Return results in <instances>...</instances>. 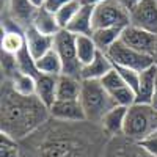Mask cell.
I'll return each instance as SVG.
<instances>
[{"label":"cell","mask_w":157,"mask_h":157,"mask_svg":"<svg viewBox=\"0 0 157 157\" xmlns=\"http://www.w3.org/2000/svg\"><path fill=\"white\" fill-rule=\"evenodd\" d=\"M109 140L101 124L50 118L19 145L21 157H102Z\"/></svg>","instance_id":"cell-1"},{"label":"cell","mask_w":157,"mask_h":157,"mask_svg":"<svg viewBox=\"0 0 157 157\" xmlns=\"http://www.w3.org/2000/svg\"><path fill=\"white\" fill-rule=\"evenodd\" d=\"M49 120V109L36 96L19 94L8 80L2 78L0 132L22 141L44 126Z\"/></svg>","instance_id":"cell-2"},{"label":"cell","mask_w":157,"mask_h":157,"mask_svg":"<svg viewBox=\"0 0 157 157\" xmlns=\"http://www.w3.org/2000/svg\"><path fill=\"white\" fill-rule=\"evenodd\" d=\"M78 101L85 110L86 121L94 124H101L104 116L116 107L112 94L104 88L101 80H82V91Z\"/></svg>","instance_id":"cell-3"},{"label":"cell","mask_w":157,"mask_h":157,"mask_svg":"<svg viewBox=\"0 0 157 157\" xmlns=\"http://www.w3.org/2000/svg\"><path fill=\"white\" fill-rule=\"evenodd\" d=\"M36 10L30 0H5L2 11V32H22L25 33L33 25Z\"/></svg>","instance_id":"cell-4"},{"label":"cell","mask_w":157,"mask_h":157,"mask_svg":"<svg viewBox=\"0 0 157 157\" xmlns=\"http://www.w3.org/2000/svg\"><path fill=\"white\" fill-rule=\"evenodd\" d=\"M152 118H154V109L151 105L134 104L132 107L127 109L123 135L132 141H140L141 138L154 132Z\"/></svg>","instance_id":"cell-5"},{"label":"cell","mask_w":157,"mask_h":157,"mask_svg":"<svg viewBox=\"0 0 157 157\" xmlns=\"http://www.w3.org/2000/svg\"><path fill=\"white\" fill-rule=\"evenodd\" d=\"M54 49L61 60L63 74L82 78V64L77 57L75 35L68 30H60L54 36Z\"/></svg>","instance_id":"cell-6"},{"label":"cell","mask_w":157,"mask_h":157,"mask_svg":"<svg viewBox=\"0 0 157 157\" xmlns=\"http://www.w3.org/2000/svg\"><path fill=\"white\" fill-rule=\"evenodd\" d=\"M130 25V13L118 2V0H105L104 3L94 8L93 29H126Z\"/></svg>","instance_id":"cell-7"},{"label":"cell","mask_w":157,"mask_h":157,"mask_svg":"<svg viewBox=\"0 0 157 157\" xmlns=\"http://www.w3.org/2000/svg\"><path fill=\"white\" fill-rule=\"evenodd\" d=\"M105 55L110 58V61L115 64V66L134 69V71H138V72L148 69L149 66L154 64L152 57L140 54V52L127 47L124 43L120 41V39L105 52Z\"/></svg>","instance_id":"cell-8"},{"label":"cell","mask_w":157,"mask_h":157,"mask_svg":"<svg viewBox=\"0 0 157 157\" xmlns=\"http://www.w3.org/2000/svg\"><path fill=\"white\" fill-rule=\"evenodd\" d=\"M120 41L124 43L127 47L149 57H154L157 50V35L134 27V25H127L123 30Z\"/></svg>","instance_id":"cell-9"},{"label":"cell","mask_w":157,"mask_h":157,"mask_svg":"<svg viewBox=\"0 0 157 157\" xmlns=\"http://www.w3.org/2000/svg\"><path fill=\"white\" fill-rule=\"evenodd\" d=\"M130 25L157 35V0H143L130 11Z\"/></svg>","instance_id":"cell-10"},{"label":"cell","mask_w":157,"mask_h":157,"mask_svg":"<svg viewBox=\"0 0 157 157\" xmlns=\"http://www.w3.org/2000/svg\"><path fill=\"white\" fill-rule=\"evenodd\" d=\"M102 157H154L146 152L137 141L126 138L124 135L109 140Z\"/></svg>","instance_id":"cell-11"},{"label":"cell","mask_w":157,"mask_h":157,"mask_svg":"<svg viewBox=\"0 0 157 157\" xmlns=\"http://www.w3.org/2000/svg\"><path fill=\"white\" fill-rule=\"evenodd\" d=\"M50 118L60 121H69V123H80L86 121V115L78 99L72 101H55V104L49 109Z\"/></svg>","instance_id":"cell-12"},{"label":"cell","mask_w":157,"mask_h":157,"mask_svg":"<svg viewBox=\"0 0 157 157\" xmlns=\"http://www.w3.org/2000/svg\"><path fill=\"white\" fill-rule=\"evenodd\" d=\"M25 44L35 60H39L49 50L54 49V36L38 32L33 25L25 30Z\"/></svg>","instance_id":"cell-13"},{"label":"cell","mask_w":157,"mask_h":157,"mask_svg":"<svg viewBox=\"0 0 157 157\" xmlns=\"http://www.w3.org/2000/svg\"><path fill=\"white\" fill-rule=\"evenodd\" d=\"M155 75H157L155 64H152L148 69L140 72V82L135 91V94H137L135 104H146V105L151 104V99L155 93Z\"/></svg>","instance_id":"cell-14"},{"label":"cell","mask_w":157,"mask_h":157,"mask_svg":"<svg viewBox=\"0 0 157 157\" xmlns=\"http://www.w3.org/2000/svg\"><path fill=\"white\" fill-rule=\"evenodd\" d=\"M126 115H127V107L116 105L115 109H112L105 116H104V120L101 121V127L104 129V132H105L110 138L123 135Z\"/></svg>","instance_id":"cell-15"},{"label":"cell","mask_w":157,"mask_h":157,"mask_svg":"<svg viewBox=\"0 0 157 157\" xmlns=\"http://www.w3.org/2000/svg\"><path fill=\"white\" fill-rule=\"evenodd\" d=\"M113 68H115V64L110 61V58L104 52L99 50L94 60L82 68V80H101Z\"/></svg>","instance_id":"cell-16"},{"label":"cell","mask_w":157,"mask_h":157,"mask_svg":"<svg viewBox=\"0 0 157 157\" xmlns=\"http://www.w3.org/2000/svg\"><path fill=\"white\" fill-rule=\"evenodd\" d=\"M93 16H94V6L82 5V8L78 10V13L71 21V24L68 25L66 30L74 33L75 36H78V35L91 36L93 32H94V29H93Z\"/></svg>","instance_id":"cell-17"},{"label":"cell","mask_w":157,"mask_h":157,"mask_svg":"<svg viewBox=\"0 0 157 157\" xmlns=\"http://www.w3.org/2000/svg\"><path fill=\"white\" fill-rule=\"evenodd\" d=\"M57 80L58 77L47 74H39L36 78V98L47 109H50L57 101Z\"/></svg>","instance_id":"cell-18"},{"label":"cell","mask_w":157,"mask_h":157,"mask_svg":"<svg viewBox=\"0 0 157 157\" xmlns=\"http://www.w3.org/2000/svg\"><path fill=\"white\" fill-rule=\"evenodd\" d=\"M82 78L71 77L66 74L58 75L57 80V101H72L80 98Z\"/></svg>","instance_id":"cell-19"},{"label":"cell","mask_w":157,"mask_h":157,"mask_svg":"<svg viewBox=\"0 0 157 157\" xmlns=\"http://www.w3.org/2000/svg\"><path fill=\"white\" fill-rule=\"evenodd\" d=\"M33 27L38 32H41L44 35H49V36H55L61 30L55 14L47 11L44 6L36 10V14H35V19H33Z\"/></svg>","instance_id":"cell-20"},{"label":"cell","mask_w":157,"mask_h":157,"mask_svg":"<svg viewBox=\"0 0 157 157\" xmlns=\"http://www.w3.org/2000/svg\"><path fill=\"white\" fill-rule=\"evenodd\" d=\"M124 29H118V27H110V29H98L93 32L91 38L96 44V47L101 50V52H105L121 38V33H123Z\"/></svg>","instance_id":"cell-21"},{"label":"cell","mask_w":157,"mask_h":157,"mask_svg":"<svg viewBox=\"0 0 157 157\" xmlns=\"http://www.w3.org/2000/svg\"><path fill=\"white\" fill-rule=\"evenodd\" d=\"M75 47H77V57H78V61H80L82 68L93 61L99 52V49L96 47V44L93 41V38L85 36V35L75 36Z\"/></svg>","instance_id":"cell-22"},{"label":"cell","mask_w":157,"mask_h":157,"mask_svg":"<svg viewBox=\"0 0 157 157\" xmlns=\"http://www.w3.org/2000/svg\"><path fill=\"white\" fill-rule=\"evenodd\" d=\"M36 68L41 74H47V75L58 77L63 74V64H61V60H60L55 49L49 50L46 55H43L39 60H36Z\"/></svg>","instance_id":"cell-23"},{"label":"cell","mask_w":157,"mask_h":157,"mask_svg":"<svg viewBox=\"0 0 157 157\" xmlns=\"http://www.w3.org/2000/svg\"><path fill=\"white\" fill-rule=\"evenodd\" d=\"M27 46L25 44V33L22 32H2V52L8 55H17Z\"/></svg>","instance_id":"cell-24"},{"label":"cell","mask_w":157,"mask_h":157,"mask_svg":"<svg viewBox=\"0 0 157 157\" xmlns=\"http://www.w3.org/2000/svg\"><path fill=\"white\" fill-rule=\"evenodd\" d=\"M14 60H16L17 71L27 74V75H32L35 78L39 77V74H41V72H39L38 68H36V60L32 57V54H30V50L27 49V46H25L17 55H14Z\"/></svg>","instance_id":"cell-25"},{"label":"cell","mask_w":157,"mask_h":157,"mask_svg":"<svg viewBox=\"0 0 157 157\" xmlns=\"http://www.w3.org/2000/svg\"><path fill=\"white\" fill-rule=\"evenodd\" d=\"M82 8L80 0H71L68 5H64L60 11L55 13V17L58 21V25L61 30H66L68 25L71 24V21L75 17V14L78 13V10Z\"/></svg>","instance_id":"cell-26"},{"label":"cell","mask_w":157,"mask_h":157,"mask_svg":"<svg viewBox=\"0 0 157 157\" xmlns=\"http://www.w3.org/2000/svg\"><path fill=\"white\" fill-rule=\"evenodd\" d=\"M112 98L115 101L116 105H120V107H132L135 101H137V94H135V91L130 88V86H123V88H118L115 91H112Z\"/></svg>","instance_id":"cell-27"},{"label":"cell","mask_w":157,"mask_h":157,"mask_svg":"<svg viewBox=\"0 0 157 157\" xmlns=\"http://www.w3.org/2000/svg\"><path fill=\"white\" fill-rule=\"evenodd\" d=\"M0 157H21L19 141L0 132Z\"/></svg>","instance_id":"cell-28"},{"label":"cell","mask_w":157,"mask_h":157,"mask_svg":"<svg viewBox=\"0 0 157 157\" xmlns=\"http://www.w3.org/2000/svg\"><path fill=\"white\" fill-rule=\"evenodd\" d=\"M101 83L104 85V88H105L109 93H112V91H115V90H118V88L126 86V83H124V80H123L121 74L116 71V68H113L109 74L104 75V77L101 78Z\"/></svg>","instance_id":"cell-29"},{"label":"cell","mask_w":157,"mask_h":157,"mask_svg":"<svg viewBox=\"0 0 157 157\" xmlns=\"http://www.w3.org/2000/svg\"><path fill=\"white\" fill-rule=\"evenodd\" d=\"M116 71L121 74L123 80L127 86H130L134 91H137L138 88V82H140V72L138 71H134V69H127V68H120V66H115Z\"/></svg>","instance_id":"cell-30"},{"label":"cell","mask_w":157,"mask_h":157,"mask_svg":"<svg viewBox=\"0 0 157 157\" xmlns=\"http://www.w3.org/2000/svg\"><path fill=\"white\" fill-rule=\"evenodd\" d=\"M138 145L145 149L146 152H149L151 155L157 157V130L151 132L149 135H146L145 138H141L140 141H137Z\"/></svg>","instance_id":"cell-31"},{"label":"cell","mask_w":157,"mask_h":157,"mask_svg":"<svg viewBox=\"0 0 157 157\" xmlns=\"http://www.w3.org/2000/svg\"><path fill=\"white\" fill-rule=\"evenodd\" d=\"M71 2V0H46V3H44V8L47 10V11H50V13H55L57 11H60L64 5H68Z\"/></svg>","instance_id":"cell-32"},{"label":"cell","mask_w":157,"mask_h":157,"mask_svg":"<svg viewBox=\"0 0 157 157\" xmlns=\"http://www.w3.org/2000/svg\"><path fill=\"white\" fill-rule=\"evenodd\" d=\"M118 2H120V3H121V5H123V6L130 13L134 8H137V6H138V5L143 2V0H118Z\"/></svg>","instance_id":"cell-33"},{"label":"cell","mask_w":157,"mask_h":157,"mask_svg":"<svg viewBox=\"0 0 157 157\" xmlns=\"http://www.w3.org/2000/svg\"><path fill=\"white\" fill-rule=\"evenodd\" d=\"M105 0H80V3L85 5V6H99L101 3H104Z\"/></svg>","instance_id":"cell-34"},{"label":"cell","mask_w":157,"mask_h":157,"mask_svg":"<svg viewBox=\"0 0 157 157\" xmlns=\"http://www.w3.org/2000/svg\"><path fill=\"white\" fill-rule=\"evenodd\" d=\"M30 2L33 3V6H35V8H43V6H44V3H46V0H30Z\"/></svg>","instance_id":"cell-35"},{"label":"cell","mask_w":157,"mask_h":157,"mask_svg":"<svg viewBox=\"0 0 157 157\" xmlns=\"http://www.w3.org/2000/svg\"><path fill=\"white\" fill-rule=\"evenodd\" d=\"M149 105L154 109V110H157V90H155V93H154V96H152V99H151V104Z\"/></svg>","instance_id":"cell-36"},{"label":"cell","mask_w":157,"mask_h":157,"mask_svg":"<svg viewBox=\"0 0 157 157\" xmlns=\"http://www.w3.org/2000/svg\"><path fill=\"white\" fill-rule=\"evenodd\" d=\"M152 127L157 130V110H154V118H152Z\"/></svg>","instance_id":"cell-37"},{"label":"cell","mask_w":157,"mask_h":157,"mask_svg":"<svg viewBox=\"0 0 157 157\" xmlns=\"http://www.w3.org/2000/svg\"><path fill=\"white\" fill-rule=\"evenodd\" d=\"M152 58H154V64L157 66V50H155V54H154V57H152Z\"/></svg>","instance_id":"cell-38"},{"label":"cell","mask_w":157,"mask_h":157,"mask_svg":"<svg viewBox=\"0 0 157 157\" xmlns=\"http://www.w3.org/2000/svg\"><path fill=\"white\" fill-rule=\"evenodd\" d=\"M155 90H157V75H155Z\"/></svg>","instance_id":"cell-39"}]
</instances>
